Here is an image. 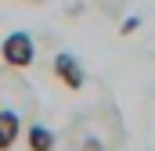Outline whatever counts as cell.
I'll return each instance as SVG.
<instances>
[{
	"label": "cell",
	"mask_w": 155,
	"mask_h": 151,
	"mask_svg": "<svg viewBox=\"0 0 155 151\" xmlns=\"http://www.w3.org/2000/svg\"><path fill=\"white\" fill-rule=\"evenodd\" d=\"M0 58H4L7 69H29L33 58H36L33 36H29V33H11V36H4V43H0Z\"/></svg>",
	"instance_id": "obj_1"
},
{
	"label": "cell",
	"mask_w": 155,
	"mask_h": 151,
	"mask_svg": "<svg viewBox=\"0 0 155 151\" xmlns=\"http://www.w3.org/2000/svg\"><path fill=\"white\" fill-rule=\"evenodd\" d=\"M54 76H58V83L65 86V90H83V83H87V76H83V65H79L72 54H58L54 58Z\"/></svg>",
	"instance_id": "obj_2"
},
{
	"label": "cell",
	"mask_w": 155,
	"mask_h": 151,
	"mask_svg": "<svg viewBox=\"0 0 155 151\" xmlns=\"http://www.w3.org/2000/svg\"><path fill=\"white\" fill-rule=\"evenodd\" d=\"M22 133V122L15 112H0V151H11V144L18 140Z\"/></svg>",
	"instance_id": "obj_3"
},
{
	"label": "cell",
	"mask_w": 155,
	"mask_h": 151,
	"mask_svg": "<svg viewBox=\"0 0 155 151\" xmlns=\"http://www.w3.org/2000/svg\"><path fill=\"white\" fill-rule=\"evenodd\" d=\"M25 144H29V151H54V133L47 126H29Z\"/></svg>",
	"instance_id": "obj_4"
},
{
	"label": "cell",
	"mask_w": 155,
	"mask_h": 151,
	"mask_svg": "<svg viewBox=\"0 0 155 151\" xmlns=\"http://www.w3.org/2000/svg\"><path fill=\"white\" fill-rule=\"evenodd\" d=\"M137 25H141V18H126V22H123V36H130V33H137Z\"/></svg>",
	"instance_id": "obj_5"
}]
</instances>
